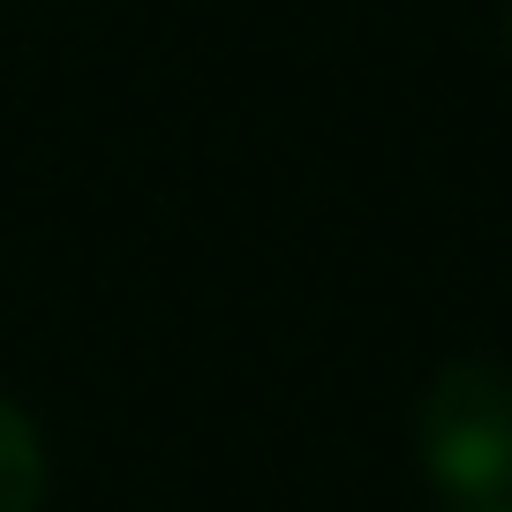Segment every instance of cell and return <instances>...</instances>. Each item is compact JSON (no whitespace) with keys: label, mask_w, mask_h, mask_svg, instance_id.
Instances as JSON below:
<instances>
[{"label":"cell","mask_w":512,"mask_h":512,"mask_svg":"<svg viewBox=\"0 0 512 512\" xmlns=\"http://www.w3.org/2000/svg\"><path fill=\"white\" fill-rule=\"evenodd\" d=\"M415 452L452 505L512 497V369L490 354L445 362L415 407Z\"/></svg>","instance_id":"cell-1"},{"label":"cell","mask_w":512,"mask_h":512,"mask_svg":"<svg viewBox=\"0 0 512 512\" xmlns=\"http://www.w3.org/2000/svg\"><path fill=\"white\" fill-rule=\"evenodd\" d=\"M46 505V445L16 400H0V512H38Z\"/></svg>","instance_id":"cell-2"},{"label":"cell","mask_w":512,"mask_h":512,"mask_svg":"<svg viewBox=\"0 0 512 512\" xmlns=\"http://www.w3.org/2000/svg\"><path fill=\"white\" fill-rule=\"evenodd\" d=\"M460 512H512V497H497V505H460Z\"/></svg>","instance_id":"cell-3"}]
</instances>
